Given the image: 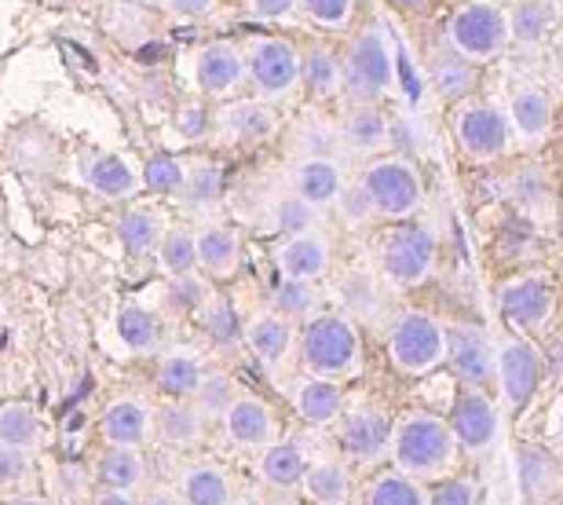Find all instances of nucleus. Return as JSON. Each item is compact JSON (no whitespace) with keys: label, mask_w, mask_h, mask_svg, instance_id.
Here are the masks:
<instances>
[{"label":"nucleus","mask_w":563,"mask_h":505,"mask_svg":"<svg viewBox=\"0 0 563 505\" xmlns=\"http://www.w3.org/2000/svg\"><path fill=\"white\" fill-rule=\"evenodd\" d=\"M278 132V110L267 99H223L212 114V140L228 147H261Z\"/></svg>","instance_id":"16"},{"label":"nucleus","mask_w":563,"mask_h":505,"mask_svg":"<svg viewBox=\"0 0 563 505\" xmlns=\"http://www.w3.org/2000/svg\"><path fill=\"white\" fill-rule=\"evenodd\" d=\"M37 451L0 443V498L8 495H30L37 491Z\"/></svg>","instance_id":"46"},{"label":"nucleus","mask_w":563,"mask_h":505,"mask_svg":"<svg viewBox=\"0 0 563 505\" xmlns=\"http://www.w3.org/2000/svg\"><path fill=\"white\" fill-rule=\"evenodd\" d=\"M162 4L179 19H206L217 11V0H162Z\"/></svg>","instance_id":"54"},{"label":"nucleus","mask_w":563,"mask_h":505,"mask_svg":"<svg viewBox=\"0 0 563 505\" xmlns=\"http://www.w3.org/2000/svg\"><path fill=\"white\" fill-rule=\"evenodd\" d=\"M396 11H407V15H421V11H428L435 4V0H388Z\"/></svg>","instance_id":"59"},{"label":"nucleus","mask_w":563,"mask_h":505,"mask_svg":"<svg viewBox=\"0 0 563 505\" xmlns=\"http://www.w3.org/2000/svg\"><path fill=\"white\" fill-rule=\"evenodd\" d=\"M545 377L542 348L527 333H509L498 344V392L509 410H523L538 396Z\"/></svg>","instance_id":"12"},{"label":"nucleus","mask_w":563,"mask_h":505,"mask_svg":"<svg viewBox=\"0 0 563 505\" xmlns=\"http://www.w3.org/2000/svg\"><path fill=\"white\" fill-rule=\"evenodd\" d=\"M358 190H363L366 206L374 209V217L388 223H407L418 220V212L424 209V176L402 154H377L374 162L363 165L358 173Z\"/></svg>","instance_id":"3"},{"label":"nucleus","mask_w":563,"mask_h":505,"mask_svg":"<svg viewBox=\"0 0 563 505\" xmlns=\"http://www.w3.org/2000/svg\"><path fill=\"white\" fill-rule=\"evenodd\" d=\"M297 337L300 327L292 319H286L275 308L253 311L250 319H242V344L261 359L264 366H282L286 359L297 352Z\"/></svg>","instance_id":"21"},{"label":"nucleus","mask_w":563,"mask_h":505,"mask_svg":"<svg viewBox=\"0 0 563 505\" xmlns=\"http://www.w3.org/2000/svg\"><path fill=\"white\" fill-rule=\"evenodd\" d=\"M140 505H187L176 487H146L140 495Z\"/></svg>","instance_id":"56"},{"label":"nucleus","mask_w":563,"mask_h":505,"mask_svg":"<svg viewBox=\"0 0 563 505\" xmlns=\"http://www.w3.org/2000/svg\"><path fill=\"white\" fill-rule=\"evenodd\" d=\"M432 85L443 99H465L476 88V63H468L465 55H457L446 44V52L432 59Z\"/></svg>","instance_id":"44"},{"label":"nucleus","mask_w":563,"mask_h":505,"mask_svg":"<svg viewBox=\"0 0 563 505\" xmlns=\"http://www.w3.org/2000/svg\"><path fill=\"white\" fill-rule=\"evenodd\" d=\"M300 495L311 505H352L355 480L341 458H308L300 480Z\"/></svg>","instance_id":"32"},{"label":"nucleus","mask_w":563,"mask_h":505,"mask_svg":"<svg viewBox=\"0 0 563 505\" xmlns=\"http://www.w3.org/2000/svg\"><path fill=\"white\" fill-rule=\"evenodd\" d=\"M300 11L308 15L314 26L341 33L355 15V0H300Z\"/></svg>","instance_id":"51"},{"label":"nucleus","mask_w":563,"mask_h":505,"mask_svg":"<svg viewBox=\"0 0 563 505\" xmlns=\"http://www.w3.org/2000/svg\"><path fill=\"white\" fill-rule=\"evenodd\" d=\"M509 125L520 140L542 143L553 132V96L542 85H516L509 96Z\"/></svg>","instance_id":"34"},{"label":"nucleus","mask_w":563,"mask_h":505,"mask_svg":"<svg viewBox=\"0 0 563 505\" xmlns=\"http://www.w3.org/2000/svg\"><path fill=\"white\" fill-rule=\"evenodd\" d=\"M256 19H289L297 15L300 0H245Z\"/></svg>","instance_id":"53"},{"label":"nucleus","mask_w":563,"mask_h":505,"mask_svg":"<svg viewBox=\"0 0 563 505\" xmlns=\"http://www.w3.org/2000/svg\"><path fill=\"white\" fill-rule=\"evenodd\" d=\"M195 319H198V327L206 330L209 341L220 348V352H239V348H245L242 344V316L234 311L231 297L209 294V300L201 305V311Z\"/></svg>","instance_id":"37"},{"label":"nucleus","mask_w":563,"mask_h":505,"mask_svg":"<svg viewBox=\"0 0 563 505\" xmlns=\"http://www.w3.org/2000/svg\"><path fill=\"white\" fill-rule=\"evenodd\" d=\"M242 392H245V388L239 385V377L228 374V370H217V366H212L209 374H206V381H201L198 392H195L190 399H195V407H198L201 414H206V421H209V425H212V421L220 425V418L234 407V399H239Z\"/></svg>","instance_id":"43"},{"label":"nucleus","mask_w":563,"mask_h":505,"mask_svg":"<svg viewBox=\"0 0 563 505\" xmlns=\"http://www.w3.org/2000/svg\"><path fill=\"white\" fill-rule=\"evenodd\" d=\"M242 234L228 220H206L198 228V272L209 283H231L242 272Z\"/></svg>","instance_id":"22"},{"label":"nucleus","mask_w":563,"mask_h":505,"mask_svg":"<svg viewBox=\"0 0 563 505\" xmlns=\"http://www.w3.org/2000/svg\"><path fill=\"white\" fill-rule=\"evenodd\" d=\"M363 505H428V484L418 476H407L402 469H380L369 480Z\"/></svg>","instance_id":"39"},{"label":"nucleus","mask_w":563,"mask_h":505,"mask_svg":"<svg viewBox=\"0 0 563 505\" xmlns=\"http://www.w3.org/2000/svg\"><path fill=\"white\" fill-rule=\"evenodd\" d=\"M212 370V359L198 348H162L154 355V385L165 399H190Z\"/></svg>","instance_id":"25"},{"label":"nucleus","mask_w":563,"mask_h":505,"mask_svg":"<svg viewBox=\"0 0 563 505\" xmlns=\"http://www.w3.org/2000/svg\"><path fill=\"white\" fill-rule=\"evenodd\" d=\"M297 355H300L303 374L347 385V381H355L366 366L363 330H358V322L352 316H344V311H319V316L300 327Z\"/></svg>","instance_id":"1"},{"label":"nucleus","mask_w":563,"mask_h":505,"mask_svg":"<svg viewBox=\"0 0 563 505\" xmlns=\"http://www.w3.org/2000/svg\"><path fill=\"white\" fill-rule=\"evenodd\" d=\"M553 30V4L549 0H520L509 11V33L520 44H538Z\"/></svg>","instance_id":"48"},{"label":"nucleus","mask_w":563,"mask_h":505,"mask_svg":"<svg viewBox=\"0 0 563 505\" xmlns=\"http://www.w3.org/2000/svg\"><path fill=\"white\" fill-rule=\"evenodd\" d=\"M391 425H396V418L380 403H347L341 421H336V447H341L347 462L377 465L391 451Z\"/></svg>","instance_id":"10"},{"label":"nucleus","mask_w":563,"mask_h":505,"mask_svg":"<svg viewBox=\"0 0 563 505\" xmlns=\"http://www.w3.org/2000/svg\"><path fill=\"white\" fill-rule=\"evenodd\" d=\"M435 256H439V242L435 234L424 228V223H396L380 234L377 245V264L380 275L388 278V286L396 289H418L428 278L435 275Z\"/></svg>","instance_id":"7"},{"label":"nucleus","mask_w":563,"mask_h":505,"mask_svg":"<svg viewBox=\"0 0 563 505\" xmlns=\"http://www.w3.org/2000/svg\"><path fill=\"white\" fill-rule=\"evenodd\" d=\"M516 469H520V487L531 502H545L553 498V491L560 484V469L549 451H538V447H520L516 451Z\"/></svg>","instance_id":"42"},{"label":"nucleus","mask_w":563,"mask_h":505,"mask_svg":"<svg viewBox=\"0 0 563 505\" xmlns=\"http://www.w3.org/2000/svg\"><path fill=\"white\" fill-rule=\"evenodd\" d=\"M556 4H563V0H556Z\"/></svg>","instance_id":"61"},{"label":"nucleus","mask_w":563,"mask_h":505,"mask_svg":"<svg viewBox=\"0 0 563 505\" xmlns=\"http://www.w3.org/2000/svg\"><path fill=\"white\" fill-rule=\"evenodd\" d=\"M272 308L282 311V316L292 319L300 327V322H308V319L319 316L322 289H319V283H303V278L278 275L275 278V289H272Z\"/></svg>","instance_id":"40"},{"label":"nucleus","mask_w":563,"mask_h":505,"mask_svg":"<svg viewBox=\"0 0 563 505\" xmlns=\"http://www.w3.org/2000/svg\"><path fill=\"white\" fill-rule=\"evenodd\" d=\"M44 436L41 410L26 399H4L0 403V443L22 447V451H37Z\"/></svg>","instance_id":"38"},{"label":"nucleus","mask_w":563,"mask_h":505,"mask_svg":"<svg viewBox=\"0 0 563 505\" xmlns=\"http://www.w3.org/2000/svg\"><path fill=\"white\" fill-rule=\"evenodd\" d=\"M476 502H479V487L465 473H450L428 487V505H476Z\"/></svg>","instance_id":"50"},{"label":"nucleus","mask_w":563,"mask_h":505,"mask_svg":"<svg viewBox=\"0 0 563 505\" xmlns=\"http://www.w3.org/2000/svg\"><path fill=\"white\" fill-rule=\"evenodd\" d=\"M450 129H454L461 154L479 165L505 158V151H509V143H512L509 114H505L501 107L487 103V99H468V103H461L454 110V118H450Z\"/></svg>","instance_id":"9"},{"label":"nucleus","mask_w":563,"mask_h":505,"mask_svg":"<svg viewBox=\"0 0 563 505\" xmlns=\"http://www.w3.org/2000/svg\"><path fill=\"white\" fill-rule=\"evenodd\" d=\"M77 173H81V184L92 190L96 198L118 201V206L136 201L140 190H143V168L132 158H125V154H118V151H88V154H81Z\"/></svg>","instance_id":"17"},{"label":"nucleus","mask_w":563,"mask_h":505,"mask_svg":"<svg viewBox=\"0 0 563 505\" xmlns=\"http://www.w3.org/2000/svg\"><path fill=\"white\" fill-rule=\"evenodd\" d=\"M176 132L187 143H209L212 140V110L206 99H195V103H184L176 114Z\"/></svg>","instance_id":"52"},{"label":"nucleus","mask_w":563,"mask_h":505,"mask_svg":"<svg viewBox=\"0 0 563 505\" xmlns=\"http://www.w3.org/2000/svg\"><path fill=\"white\" fill-rule=\"evenodd\" d=\"M92 480L96 487L125 491V495H143L151 487V458L143 447H99L92 458Z\"/></svg>","instance_id":"23"},{"label":"nucleus","mask_w":563,"mask_h":505,"mask_svg":"<svg viewBox=\"0 0 563 505\" xmlns=\"http://www.w3.org/2000/svg\"><path fill=\"white\" fill-rule=\"evenodd\" d=\"M143 190H151L157 198H179V190L187 184V162L176 154H151L143 165Z\"/></svg>","instance_id":"47"},{"label":"nucleus","mask_w":563,"mask_h":505,"mask_svg":"<svg viewBox=\"0 0 563 505\" xmlns=\"http://www.w3.org/2000/svg\"><path fill=\"white\" fill-rule=\"evenodd\" d=\"M195 88L201 99H234V92H242L250 85V66H245V48L234 41H206L195 52Z\"/></svg>","instance_id":"15"},{"label":"nucleus","mask_w":563,"mask_h":505,"mask_svg":"<svg viewBox=\"0 0 563 505\" xmlns=\"http://www.w3.org/2000/svg\"><path fill=\"white\" fill-rule=\"evenodd\" d=\"M446 363L468 388H498V344L472 322H446Z\"/></svg>","instance_id":"11"},{"label":"nucleus","mask_w":563,"mask_h":505,"mask_svg":"<svg viewBox=\"0 0 563 505\" xmlns=\"http://www.w3.org/2000/svg\"><path fill=\"white\" fill-rule=\"evenodd\" d=\"M341 74H344V99L352 103H385L396 92V55L377 22H369L344 44L341 52Z\"/></svg>","instance_id":"4"},{"label":"nucleus","mask_w":563,"mask_h":505,"mask_svg":"<svg viewBox=\"0 0 563 505\" xmlns=\"http://www.w3.org/2000/svg\"><path fill=\"white\" fill-rule=\"evenodd\" d=\"M114 330L121 337V344L140 359H154L165 348L162 316L151 311L146 305H140V300H121L118 311H114Z\"/></svg>","instance_id":"31"},{"label":"nucleus","mask_w":563,"mask_h":505,"mask_svg":"<svg viewBox=\"0 0 563 505\" xmlns=\"http://www.w3.org/2000/svg\"><path fill=\"white\" fill-rule=\"evenodd\" d=\"M220 429H223V440H228L234 451L261 454L267 443L278 440V414L261 392L245 388L242 396L234 399V407L220 418Z\"/></svg>","instance_id":"18"},{"label":"nucleus","mask_w":563,"mask_h":505,"mask_svg":"<svg viewBox=\"0 0 563 505\" xmlns=\"http://www.w3.org/2000/svg\"><path fill=\"white\" fill-rule=\"evenodd\" d=\"M209 440L206 414L195 407V399H162L154 407V443L173 451H195Z\"/></svg>","instance_id":"27"},{"label":"nucleus","mask_w":563,"mask_h":505,"mask_svg":"<svg viewBox=\"0 0 563 505\" xmlns=\"http://www.w3.org/2000/svg\"><path fill=\"white\" fill-rule=\"evenodd\" d=\"M446 425H450V432H454L461 451L483 454V451H490L501 432V410H498V403L490 399V392L461 385L454 392V399H450Z\"/></svg>","instance_id":"13"},{"label":"nucleus","mask_w":563,"mask_h":505,"mask_svg":"<svg viewBox=\"0 0 563 505\" xmlns=\"http://www.w3.org/2000/svg\"><path fill=\"white\" fill-rule=\"evenodd\" d=\"M388 363L402 377H428L446 366V322L424 308H407L388 327Z\"/></svg>","instance_id":"5"},{"label":"nucleus","mask_w":563,"mask_h":505,"mask_svg":"<svg viewBox=\"0 0 563 505\" xmlns=\"http://www.w3.org/2000/svg\"><path fill=\"white\" fill-rule=\"evenodd\" d=\"M446 44L476 66L501 59L512 44L509 11L498 8L494 0H465L446 19Z\"/></svg>","instance_id":"6"},{"label":"nucleus","mask_w":563,"mask_h":505,"mask_svg":"<svg viewBox=\"0 0 563 505\" xmlns=\"http://www.w3.org/2000/svg\"><path fill=\"white\" fill-rule=\"evenodd\" d=\"M457 451L461 447L443 414L407 410L391 425V465L402 469L407 476L424 480V484H435V480L454 473Z\"/></svg>","instance_id":"2"},{"label":"nucleus","mask_w":563,"mask_h":505,"mask_svg":"<svg viewBox=\"0 0 563 505\" xmlns=\"http://www.w3.org/2000/svg\"><path fill=\"white\" fill-rule=\"evenodd\" d=\"M0 505H59V502L48 498V495H41V491H30V495H8V498H0Z\"/></svg>","instance_id":"58"},{"label":"nucleus","mask_w":563,"mask_h":505,"mask_svg":"<svg viewBox=\"0 0 563 505\" xmlns=\"http://www.w3.org/2000/svg\"><path fill=\"white\" fill-rule=\"evenodd\" d=\"M272 223L282 239H289V234H303V231H314L322 228V217H319V206H311V201H303L300 195H278L275 206H272Z\"/></svg>","instance_id":"49"},{"label":"nucleus","mask_w":563,"mask_h":505,"mask_svg":"<svg viewBox=\"0 0 563 505\" xmlns=\"http://www.w3.org/2000/svg\"><path fill=\"white\" fill-rule=\"evenodd\" d=\"M176 491L187 505H234V498H239L231 469L223 462H212V458H198V462L179 469Z\"/></svg>","instance_id":"28"},{"label":"nucleus","mask_w":563,"mask_h":505,"mask_svg":"<svg viewBox=\"0 0 563 505\" xmlns=\"http://www.w3.org/2000/svg\"><path fill=\"white\" fill-rule=\"evenodd\" d=\"M245 66H250V88L256 99L267 103H286L300 92V48L289 37L261 33L245 48Z\"/></svg>","instance_id":"8"},{"label":"nucleus","mask_w":563,"mask_h":505,"mask_svg":"<svg viewBox=\"0 0 563 505\" xmlns=\"http://www.w3.org/2000/svg\"><path fill=\"white\" fill-rule=\"evenodd\" d=\"M542 366H545V377L563 381V341H549V344H545Z\"/></svg>","instance_id":"55"},{"label":"nucleus","mask_w":563,"mask_h":505,"mask_svg":"<svg viewBox=\"0 0 563 505\" xmlns=\"http://www.w3.org/2000/svg\"><path fill=\"white\" fill-rule=\"evenodd\" d=\"M289 403H292V414H297L308 429H330V425L341 421V414L347 407V392L344 385H336V381L300 374L289 388Z\"/></svg>","instance_id":"24"},{"label":"nucleus","mask_w":563,"mask_h":505,"mask_svg":"<svg viewBox=\"0 0 563 505\" xmlns=\"http://www.w3.org/2000/svg\"><path fill=\"white\" fill-rule=\"evenodd\" d=\"M179 198L195 209H217L223 201V168L209 158L187 162V184L179 190Z\"/></svg>","instance_id":"45"},{"label":"nucleus","mask_w":563,"mask_h":505,"mask_svg":"<svg viewBox=\"0 0 563 505\" xmlns=\"http://www.w3.org/2000/svg\"><path fill=\"white\" fill-rule=\"evenodd\" d=\"M553 429H556V436H560V440H563V396H560L556 410H553Z\"/></svg>","instance_id":"60"},{"label":"nucleus","mask_w":563,"mask_h":505,"mask_svg":"<svg viewBox=\"0 0 563 505\" xmlns=\"http://www.w3.org/2000/svg\"><path fill=\"white\" fill-rule=\"evenodd\" d=\"M344 187H347L344 165L330 158V154H308V158L292 162V168H289V190L319 209L336 206V198L344 195Z\"/></svg>","instance_id":"26"},{"label":"nucleus","mask_w":563,"mask_h":505,"mask_svg":"<svg viewBox=\"0 0 563 505\" xmlns=\"http://www.w3.org/2000/svg\"><path fill=\"white\" fill-rule=\"evenodd\" d=\"M303 469H308V454L300 451L297 440H278L267 443L261 454H256V476H261L264 487L282 491H300V480H303Z\"/></svg>","instance_id":"35"},{"label":"nucleus","mask_w":563,"mask_h":505,"mask_svg":"<svg viewBox=\"0 0 563 505\" xmlns=\"http://www.w3.org/2000/svg\"><path fill=\"white\" fill-rule=\"evenodd\" d=\"M498 308L505 327L516 333L542 330L556 316V286L545 275H516L498 289Z\"/></svg>","instance_id":"14"},{"label":"nucleus","mask_w":563,"mask_h":505,"mask_svg":"<svg viewBox=\"0 0 563 505\" xmlns=\"http://www.w3.org/2000/svg\"><path fill=\"white\" fill-rule=\"evenodd\" d=\"M165 228L168 223L162 212L154 206H140V201H125V209L114 217V234H118L121 250L129 256H136V261L157 253V242H162Z\"/></svg>","instance_id":"33"},{"label":"nucleus","mask_w":563,"mask_h":505,"mask_svg":"<svg viewBox=\"0 0 563 505\" xmlns=\"http://www.w3.org/2000/svg\"><path fill=\"white\" fill-rule=\"evenodd\" d=\"M154 261L165 278L198 272V228H190V223H168L162 242H157Z\"/></svg>","instance_id":"36"},{"label":"nucleus","mask_w":563,"mask_h":505,"mask_svg":"<svg viewBox=\"0 0 563 505\" xmlns=\"http://www.w3.org/2000/svg\"><path fill=\"white\" fill-rule=\"evenodd\" d=\"M300 92H308L314 103H336L344 96L341 52L322 41L300 48Z\"/></svg>","instance_id":"30"},{"label":"nucleus","mask_w":563,"mask_h":505,"mask_svg":"<svg viewBox=\"0 0 563 505\" xmlns=\"http://www.w3.org/2000/svg\"><path fill=\"white\" fill-rule=\"evenodd\" d=\"M275 267L286 278H303V283H322L333 267V239L322 228L289 234L278 242L275 250Z\"/></svg>","instance_id":"20"},{"label":"nucleus","mask_w":563,"mask_h":505,"mask_svg":"<svg viewBox=\"0 0 563 505\" xmlns=\"http://www.w3.org/2000/svg\"><path fill=\"white\" fill-rule=\"evenodd\" d=\"M336 132H341L344 147L358 154H380L391 143V121L380 103H352L347 99L341 118H336Z\"/></svg>","instance_id":"29"},{"label":"nucleus","mask_w":563,"mask_h":505,"mask_svg":"<svg viewBox=\"0 0 563 505\" xmlns=\"http://www.w3.org/2000/svg\"><path fill=\"white\" fill-rule=\"evenodd\" d=\"M88 505H140V495H125V491H107V487H96Z\"/></svg>","instance_id":"57"},{"label":"nucleus","mask_w":563,"mask_h":505,"mask_svg":"<svg viewBox=\"0 0 563 505\" xmlns=\"http://www.w3.org/2000/svg\"><path fill=\"white\" fill-rule=\"evenodd\" d=\"M212 283L201 272L165 278V294H162V311L168 319H195L201 305L209 300Z\"/></svg>","instance_id":"41"},{"label":"nucleus","mask_w":563,"mask_h":505,"mask_svg":"<svg viewBox=\"0 0 563 505\" xmlns=\"http://www.w3.org/2000/svg\"><path fill=\"white\" fill-rule=\"evenodd\" d=\"M99 440L107 447H151L154 443V403L146 396H118L99 410Z\"/></svg>","instance_id":"19"}]
</instances>
